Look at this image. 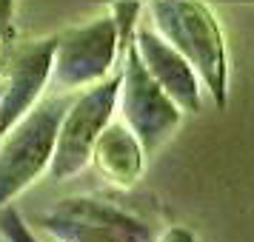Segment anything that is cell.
<instances>
[{"mask_svg":"<svg viewBox=\"0 0 254 242\" xmlns=\"http://www.w3.org/2000/svg\"><path fill=\"white\" fill-rule=\"evenodd\" d=\"M151 26L183 54L214 103L223 108L229 94L226 40L214 12L203 0H149Z\"/></svg>","mask_w":254,"mask_h":242,"instance_id":"cell-1","label":"cell"},{"mask_svg":"<svg viewBox=\"0 0 254 242\" xmlns=\"http://www.w3.org/2000/svg\"><path fill=\"white\" fill-rule=\"evenodd\" d=\"M71 100V92H52L40 97L35 108L20 117L0 140V208L12 205L14 196L49 171L60 123Z\"/></svg>","mask_w":254,"mask_h":242,"instance_id":"cell-2","label":"cell"},{"mask_svg":"<svg viewBox=\"0 0 254 242\" xmlns=\"http://www.w3.org/2000/svg\"><path fill=\"white\" fill-rule=\"evenodd\" d=\"M117 92H120V66L106 80L74 94L71 105L63 114L55 154L49 162V177L55 183H63L74 174H80L92 162L94 143L103 134V128L115 120Z\"/></svg>","mask_w":254,"mask_h":242,"instance_id":"cell-3","label":"cell"},{"mask_svg":"<svg viewBox=\"0 0 254 242\" xmlns=\"http://www.w3.org/2000/svg\"><path fill=\"white\" fill-rule=\"evenodd\" d=\"M123 54L126 51L120 48L117 23L112 14L74 26L69 32L58 35L49 89L71 94L83 92L94 83L106 80L123 63Z\"/></svg>","mask_w":254,"mask_h":242,"instance_id":"cell-4","label":"cell"},{"mask_svg":"<svg viewBox=\"0 0 254 242\" xmlns=\"http://www.w3.org/2000/svg\"><path fill=\"white\" fill-rule=\"evenodd\" d=\"M117 103H120V120L131 128V134L140 140L146 154H154L160 148L183 120V111L143 66L134 40L126 46V54L120 63Z\"/></svg>","mask_w":254,"mask_h":242,"instance_id":"cell-5","label":"cell"},{"mask_svg":"<svg viewBox=\"0 0 254 242\" xmlns=\"http://www.w3.org/2000/svg\"><path fill=\"white\" fill-rule=\"evenodd\" d=\"M43 225L55 242H154L151 231L137 217L92 196L63 199L43 214Z\"/></svg>","mask_w":254,"mask_h":242,"instance_id":"cell-6","label":"cell"},{"mask_svg":"<svg viewBox=\"0 0 254 242\" xmlns=\"http://www.w3.org/2000/svg\"><path fill=\"white\" fill-rule=\"evenodd\" d=\"M55 46H58V37H46V40L26 43L9 54L6 69L0 74V86H3L0 89V140L43 97L52 77Z\"/></svg>","mask_w":254,"mask_h":242,"instance_id":"cell-7","label":"cell"},{"mask_svg":"<svg viewBox=\"0 0 254 242\" xmlns=\"http://www.w3.org/2000/svg\"><path fill=\"white\" fill-rule=\"evenodd\" d=\"M134 46L149 74L160 83V89L174 100L183 114H197L203 105V83L191 69V63L177 48L157 35L154 26H134Z\"/></svg>","mask_w":254,"mask_h":242,"instance_id":"cell-8","label":"cell"},{"mask_svg":"<svg viewBox=\"0 0 254 242\" xmlns=\"http://www.w3.org/2000/svg\"><path fill=\"white\" fill-rule=\"evenodd\" d=\"M146 157L149 154L143 151L140 140L131 134V128L123 120H112L97 137L92 151V162L97 165L100 177L123 191L140 183V177L146 171Z\"/></svg>","mask_w":254,"mask_h":242,"instance_id":"cell-9","label":"cell"},{"mask_svg":"<svg viewBox=\"0 0 254 242\" xmlns=\"http://www.w3.org/2000/svg\"><path fill=\"white\" fill-rule=\"evenodd\" d=\"M0 234L9 242H40L32 234V228L23 222V217L17 214L14 205H3L0 208Z\"/></svg>","mask_w":254,"mask_h":242,"instance_id":"cell-10","label":"cell"},{"mask_svg":"<svg viewBox=\"0 0 254 242\" xmlns=\"http://www.w3.org/2000/svg\"><path fill=\"white\" fill-rule=\"evenodd\" d=\"M163 242H197V240H194V234H191L189 228H183V225H174V228L166 231Z\"/></svg>","mask_w":254,"mask_h":242,"instance_id":"cell-11","label":"cell"},{"mask_svg":"<svg viewBox=\"0 0 254 242\" xmlns=\"http://www.w3.org/2000/svg\"><path fill=\"white\" fill-rule=\"evenodd\" d=\"M6 60H9V51L0 48V74H3V69H6Z\"/></svg>","mask_w":254,"mask_h":242,"instance_id":"cell-12","label":"cell"},{"mask_svg":"<svg viewBox=\"0 0 254 242\" xmlns=\"http://www.w3.org/2000/svg\"><path fill=\"white\" fill-rule=\"evenodd\" d=\"M0 89H3V86H0Z\"/></svg>","mask_w":254,"mask_h":242,"instance_id":"cell-13","label":"cell"}]
</instances>
